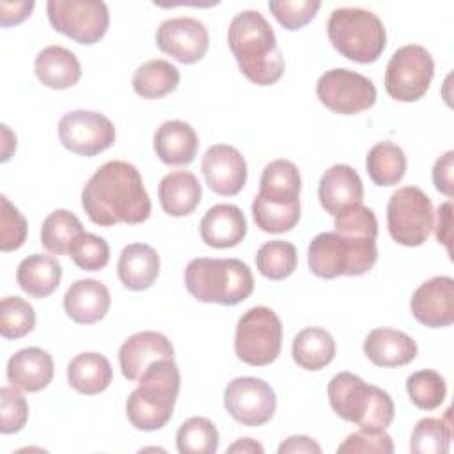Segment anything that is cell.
Wrapping results in <instances>:
<instances>
[{"mask_svg": "<svg viewBox=\"0 0 454 454\" xmlns=\"http://www.w3.org/2000/svg\"><path fill=\"white\" fill-rule=\"evenodd\" d=\"M365 170L374 184L394 186L406 174L404 151L388 140L378 142L367 153Z\"/></svg>", "mask_w": 454, "mask_h": 454, "instance_id": "d6a6232c", "label": "cell"}, {"mask_svg": "<svg viewBox=\"0 0 454 454\" xmlns=\"http://www.w3.org/2000/svg\"><path fill=\"white\" fill-rule=\"evenodd\" d=\"M417 342L394 328H374L364 340L365 356L378 367H401L417 356Z\"/></svg>", "mask_w": 454, "mask_h": 454, "instance_id": "603a6c76", "label": "cell"}, {"mask_svg": "<svg viewBox=\"0 0 454 454\" xmlns=\"http://www.w3.org/2000/svg\"><path fill=\"white\" fill-rule=\"evenodd\" d=\"M413 317L429 328L449 326L454 321V280L440 275L422 282L410 301Z\"/></svg>", "mask_w": 454, "mask_h": 454, "instance_id": "e0dca14e", "label": "cell"}, {"mask_svg": "<svg viewBox=\"0 0 454 454\" xmlns=\"http://www.w3.org/2000/svg\"><path fill=\"white\" fill-rule=\"evenodd\" d=\"M339 454H356V452H376V454H392L394 442L388 433L383 431H367L358 429L346 436V440L337 447Z\"/></svg>", "mask_w": 454, "mask_h": 454, "instance_id": "bcb514c9", "label": "cell"}, {"mask_svg": "<svg viewBox=\"0 0 454 454\" xmlns=\"http://www.w3.org/2000/svg\"><path fill=\"white\" fill-rule=\"evenodd\" d=\"M62 266L53 255L32 254L16 270V280L23 293L32 298L50 296L60 284Z\"/></svg>", "mask_w": 454, "mask_h": 454, "instance_id": "83f0119b", "label": "cell"}, {"mask_svg": "<svg viewBox=\"0 0 454 454\" xmlns=\"http://www.w3.org/2000/svg\"><path fill=\"white\" fill-rule=\"evenodd\" d=\"M160 273V255L147 243L126 245L117 261L121 284L131 291L149 289Z\"/></svg>", "mask_w": 454, "mask_h": 454, "instance_id": "484cf974", "label": "cell"}, {"mask_svg": "<svg viewBox=\"0 0 454 454\" xmlns=\"http://www.w3.org/2000/svg\"><path fill=\"white\" fill-rule=\"evenodd\" d=\"M34 71L37 80L53 90L69 89L82 78L80 60L71 50L60 44L43 48L35 57Z\"/></svg>", "mask_w": 454, "mask_h": 454, "instance_id": "d4e9b609", "label": "cell"}, {"mask_svg": "<svg viewBox=\"0 0 454 454\" xmlns=\"http://www.w3.org/2000/svg\"><path fill=\"white\" fill-rule=\"evenodd\" d=\"M160 358H174L170 340L160 332H138L128 337L119 349L121 372L129 381H138L144 371Z\"/></svg>", "mask_w": 454, "mask_h": 454, "instance_id": "ac0fdd59", "label": "cell"}, {"mask_svg": "<svg viewBox=\"0 0 454 454\" xmlns=\"http://www.w3.org/2000/svg\"><path fill=\"white\" fill-rule=\"evenodd\" d=\"M82 232V222L74 213L67 209H55L43 222L41 245L55 255H64Z\"/></svg>", "mask_w": 454, "mask_h": 454, "instance_id": "836d02e7", "label": "cell"}, {"mask_svg": "<svg viewBox=\"0 0 454 454\" xmlns=\"http://www.w3.org/2000/svg\"><path fill=\"white\" fill-rule=\"evenodd\" d=\"M112 365L106 356L87 351L76 355L67 364V383L83 395L105 392L112 383Z\"/></svg>", "mask_w": 454, "mask_h": 454, "instance_id": "f1b7e54d", "label": "cell"}, {"mask_svg": "<svg viewBox=\"0 0 454 454\" xmlns=\"http://www.w3.org/2000/svg\"><path fill=\"white\" fill-rule=\"evenodd\" d=\"M179 69L163 59L144 62L133 73V90L144 99H160L179 85Z\"/></svg>", "mask_w": 454, "mask_h": 454, "instance_id": "1f68e13d", "label": "cell"}, {"mask_svg": "<svg viewBox=\"0 0 454 454\" xmlns=\"http://www.w3.org/2000/svg\"><path fill=\"white\" fill-rule=\"evenodd\" d=\"M326 34L332 46L342 57L358 64L376 62L387 46L383 21L372 11L362 7H339L332 11Z\"/></svg>", "mask_w": 454, "mask_h": 454, "instance_id": "8992f818", "label": "cell"}, {"mask_svg": "<svg viewBox=\"0 0 454 454\" xmlns=\"http://www.w3.org/2000/svg\"><path fill=\"white\" fill-rule=\"evenodd\" d=\"M293 360L305 371H319L335 356V340L330 332L319 326H309L296 333L291 348Z\"/></svg>", "mask_w": 454, "mask_h": 454, "instance_id": "4dcf8cb0", "label": "cell"}, {"mask_svg": "<svg viewBox=\"0 0 454 454\" xmlns=\"http://www.w3.org/2000/svg\"><path fill=\"white\" fill-rule=\"evenodd\" d=\"M328 403L337 417L360 429L383 431L394 420V401L380 387L367 385L353 372H337L328 383Z\"/></svg>", "mask_w": 454, "mask_h": 454, "instance_id": "5b68a950", "label": "cell"}, {"mask_svg": "<svg viewBox=\"0 0 454 454\" xmlns=\"http://www.w3.org/2000/svg\"><path fill=\"white\" fill-rule=\"evenodd\" d=\"M321 454V447L310 436L296 434L289 436L278 445V454Z\"/></svg>", "mask_w": 454, "mask_h": 454, "instance_id": "681fc988", "label": "cell"}, {"mask_svg": "<svg viewBox=\"0 0 454 454\" xmlns=\"http://www.w3.org/2000/svg\"><path fill=\"white\" fill-rule=\"evenodd\" d=\"M181 388V372L174 358L153 362L126 399V415L135 429L156 431L172 419Z\"/></svg>", "mask_w": 454, "mask_h": 454, "instance_id": "3957f363", "label": "cell"}, {"mask_svg": "<svg viewBox=\"0 0 454 454\" xmlns=\"http://www.w3.org/2000/svg\"><path fill=\"white\" fill-rule=\"evenodd\" d=\"M67 255L80 270L99 271L110 261V247L101 236L83 231L71 243Z\"/></svg>", "mask_w": 454, "mask_h": 454, "instance_id": "60d3db41", "label": "cell"}, {"mask_svg": "<svg viewBox=\"0 0 454 454\" xmlns=\"http://www.w3.org/2000/svg\"><path fill=\"white\" fill-rule=\"evenodd\" d=\"M376 261V239L342 236L335 231L317 234L307 250L309 270L319 278L360 277L372 270Z\"/></svg>", "mask_w": 454, "mask_h": 454, "instance_id": "52a82bcc", "label": "cell"}, {"mask_svg": "<svg viewBox=\"0 0 454 454\" xmlns=\"http://www.w3.org/2000/svg\"><path fill=\"white\" fill-rule=\"evenodd\" d=\"M223 406L236 422L248 427H259L273 417L277 397L264 380L241 376L227 383L223 390Z\"/></svg>", "mask_w": 454, "mask_h": 454, "instance_id": "4fadbf2b", "label": "cell"}, {"mask_svg": "<svg viewBox=\"0 0 454 454\" xmlns=\"http://www.w3.org/2000/svg\"><path fill=\"white\" fill-rule=\"evenodd\" d=\"M227 452H231V454H234V452H238V454H262L264 452V449H262V445L261 443H257L255 440H252V438H239V440H236L229 449H227Z\"/></svg>", "mask_w": 454, "mask_h": 454, "instance_id": "816d5d0a", "label": "cell"}, {"mask_svg": "<svg viewBox=\"0 0 454 454\" xmlns=\"http://www.w3.org/2000/svg\"><path fill=\"white\" fill-rule=\"evenodd\" d=\"M32 0H21V2H0V25L2 27H11L18 25L23 20H27L34 9Z\"/></svg>", "mask_w": 454, "mask_h": 454, "instance_id": "c3c4849f", "label": "cell"}, {"mask_svg": "<svg viewBox=\"0 0 454 454\" xmlns=\"http://www.w3.org/2000/svg\"><path fill=\"white\" fill-rule=\"evenodd\" d=\"M229 48L239 71L255 85L277 83L286 69L275 32L259 11L238 12L227 28Z\"/></svg>", "mask_w": 454, "mask_h": 454, "instance_id": "7a4b0ae2", "label": "cell"}, {"mask_svg": "<svg viewBox=\"0 0 454 454\" xmlns=\"http://www.w3.org/2000/svg\"><path fill=\"white\" fill-rule=\"evenodd\" d=\"M82 207L101 227L142 223L151 216V199L138 168L122 160L103 163L82 190Z\"/></svg>", "mask_w": 454, "mask_h": 454, "instance_id": "6da1fadb", "label": "cell"}, {"mask_svg": "<svg viewBox=\"0 0 454 454\" xmlns=\"http://www.w3.org/2000/svg\"><path fill=\"white\" fill-rule=\"evenodd\" d=\"M110 291L96 278L73 282L64 294V310L78 325L101 321L110 310Z\"/></svg>", "mask_w": 454, "mask_h": 454, "instance_id": "ffe728a7", "label": "cell"}, {"mask_svg": "<svg viewBox=\"0 0 454 454\" xmlns=\"http://www.w3.org/2000/svg\"><path fill=\"white\" fill-rule=\"evenodd\" d=\"M387 227L399 245H424L433 229V204L426 192L417 186L395 190L387 204Z\"/></svg>", "mask_w": 454, "mask_h": 454, "instance_id": "9c48e42d", "label": "cell"}, {"mask_svg": "<svg viewBox=\"0 0 454 454\" xmlns=\"http://www.w3.org/2000/svg\"><path fill=\"white\" fill-rule=\"evenodd\" d=\"M153 147L165 165H190L197 156L199 137L184 121H165L154 131Z\"/></svg>", "mask_w": 454, "mask_h": 454, "instance_id": "cb8c5ba5", "label": "cell"}, {"mask_svg": "<svg viewBox=\"0 0 454 454\" xmlns=\"http://www.w3.org/2000/svg\"><path fill=\"white\" fill-rule=\"evenodd\" d=\"M51 27L78 44H96L108 30L110 14L99 0H48Z\"/></svg>", "mask_w": 454, "mask_h": 454, "instance_id": "8fae6325", "label": "cell"}, {"mask_svg": "<svg viewBox=\"0 0 454 454\" xmlns=\"http://www.w3.org/2000/svg\"><path fill=\"white\" fill-rule=\"evenodd\" d=\"M252 216L255 225L262 232H270V234L287 232L294 229L296 223L300 222V202L282 204V202H271L255 195L252 202Z\"/></svg>", "mask_w": 454, "mask_h": 454, "instance_id": "8d00e7d4", "label": "cell"}, {"mask_svg": "<svg viewBox=\"0 0 454 454\" xmlns=\"http://www.w3.org/2000/svg\"><path fill=\"white\" fill-rule=\"evenodd\" d=\"M247 236V218L234 204H215L200 220V238L213 248H232Z\"/></svg>", "mask_w": 454, "mask_h": 454, "instance_id": "7402d4cb", "label": "cell"}, {"mask_svg": "<svg viewBox=\"0 0 454 454\" xmlns=\"http://www.w3.org/2000/svg\"><path fill=\"white\" fill-rule=\"evenodd\" d=\"M268 7L286 30H300L314 20L321 9L319 0H270Z\"/></svg>", "mask_w": 454, "mask_h": 454, "instance_id": "7bdbcfd3", "label": "cell"}, {"mask_svg": "<svg viewBox=\"0 0 454 454\" xmlns=\"http://www.w3.org/2000/svg\"><path fill=\"white\" fill-rule=\"evenodd\" d=\"M188 293L202 303L238 305L254 291V277L248 264L239 259H192L184 268Z\"/></svg>", "mask_w": 454, "mask_h": 454, "instance_id": "277c9868", "label": "cell"}, {"mask_svg": "<svg viewBox=\"0 0 454 454\" xmlns=\"http://www.w3.org/2000/svg\"><path fill=\"white\" fill-rule=\"evenodd\" d=\"M35 326L34 307L20 296H5L0 303V333L4 339H21Z\"/></svg>", "mask_w": 454, "mask_h": 454, "instance_id": "ab89813d", "label": "cell"}, {"mask_svg": "<svg viewBox=\"0 0 454 454\" xmlns=\"http://www.w3.org/2000/svg\"><path fill=\"white\" fill-rule=\"evenodd\" d=\"M406 390L410 401L426 411L436 410L447 395V385L440 372L433 369H422L408 376Z\"/></svg>", "mask_w": 454, "mask_h": 454, "instance_id": "f35d334b", "label": "cell"}, {"mask_svg": "<svg viewBox=\"0 0 454 454\" xmlns=\"http://www.w3.org/2000/svg\"><path fill=\"white\" fill-rule=\"evenodd\" d=\"M321 105L340 115H355L376 103L374 83L351 69L335 67L323 73L316 83Z\"/></svg>", "mask_w": 454, "mask_h": 454, "instance_id": "7c38bea8", "label": "cell"}, {"mask_svg": "<svg viewBox=\"0 0 454 454\" xmlns=\"http://www.w3.org/2000/svg\"><path fill=\"white\" fill-rule=\"evenodd\" d=\"M158 48L181 64L199 62L209 48L206 25L190 16L165 20L156 30Z\"/></svg>", "mask_w": 454, "mask_h": 454, "instance_id": "9a60e30c", "label": "cell"}, {"mask_svg": "<svg viewBox=\"0 0 454 454\" xmlns=\"http://www.w3.org/2000/svg\"><path fill=\"white\" fill-rule=\"evenodd\" d=\"M27 220L5 195H0V248L12 252L23 247L27 239Z\"/></svg>", "mask_w": 454, "mask_h": 454, "instance_id": "f6af8a7d", "label": "cell"}, {"mask_svg": "<svg viewBox=\"0 0 454 454\" xmlns=\"http://www.w3.org/2000/svg\"><path fill=\"white\" fill-rule=\"evenodd\" d=\"M450 408L443 419H420L410 438V450L413 454H447L450 447Z\"/></svg>", "mask_w": 454, "mask_h": 454, "instance_id": "e575fe53", "label": "cell"}, {"mask_svg": "<svg viewBox=\"0 0 454 454\" xmlns=\"http://www.w3.org/2000/svg\"><path fill=\"white\" fill-rule=\"evenodd\" d=\"M53 358L41 348H23L7 362V381L23 392H39L53 380Z\"/></svg>", "mask_w": 454, "mask_h": 454, "instance_id": "44dd1931", "label": "cell"}, {"mask_svg": "<svg viewBox=\"0 0 454 454\" xmlns=\"http://www.w3.org/2000/svg\"><path fill=\"white\" fill-rule=\"evenodd\" d=\"M317 197L323 209L335 216L344 207L353 204H362L364 184L356 170L349 165L337 163L332 165L319 181Z\"/></svg>", "mask_w": 454, "mask_h": 454, "instance_id": "d6986e66", "label": "cell"}, {"mask_svg": "<svg viewBox=\"0 0 454 454\" xmlns=\"http://www.w3.org/2000/svg\"><path fill=\"white\" fill-rule=\"evenodd\" d=\"M434 74L431 53L420 44L397 48L385 69V89L401 103H413L426 96Z\"/></svg>", "mask_w": 454, "mask_h": 454, "instance_id": "30bf717a", "label": "cell"}, {"mask_svg": "<svg viewBox=\"0 0 454 454\" xmlns=\"http://www.w3.org/2000/svg\"><path fill=\"white\" fill-rule=\"evenodd\" d=\"M450 225H452V204L450 200H447L438 206L436 227H434L436 239L447 248V252H450Z\"/></svg>", "mask_w": 454, "mask_h": 454, "instance_id": "f907efd6", "label": "cell"}, {"mask_svg": "<svg viewBox=\"0 0 454 454\" xmlns=\"http://www.w3.org/2000/svg\"><path fill=\"white\" fill-rule=\"evenodd\" d=\"M200 197L202 186L195 174L188 170L168 172L158 184L160 206L170 216H186L193 213Z\"/></svg>", "mask_w": 454, "mask_h": 454, "instance_id": "4316f807", "label": "cell"}, {"mask_svg": "<svg viewBox=\"0 0 454 454\" xmlns=\"http://www.w3.org/2000/svg\"><path fill=\"white\" fill-rule=\"evenodd\" d=\"M255 266L262 277L270 280H284L293 275L298 266L296 248L284 239L266 241L255 254Z\"/></svg>", "mask_w": 454, "mask_h": 454, "instance_id": "d590c367", "label": "cell"}, {"mask_svg": "<svg viewBox=\"0 0 454 454\" xmlns=\"http://www.w3.org/2000/svg\"><path fill=\"white\" fill-rule=\"evenodd\" d=\"M200 168L206 184L223 197L239 193L247 183V161L241 153L229 144L211 145L202 156Z\"/></svg>", "mask_w": 454, "mask_h": 454, "instance_id": "2e32d148", "label": "cell"}, {"mask_svg": "<svg viewBox=\"0 0 454 454\" xmlns=\"http://www.w3.org/2000/svg\"><path fill=\"white\" fill-rule=\"evenodd\" d=\"M62 145L80 156H96L115 142L114 122L99 112L73 110L59 121Z\"/></svg>", "mask_w": 454, "mask_h": 454, "instance_id": "5bb4252c", "label": "cell"}, {"mask_svg": "<svg viewBox=\"0 0 454 454\" xmlns=\"http://www.w3.org/2000/svg\"><path fill=\"white\" fill-rule=\"evenodd\" d=\"M452 168H454V151H447L433 165L434 188L449 199L454 193V181H452V172L454 170Z\"/></svg>", "mask_w": 454, "mask_h": 454, "instance_id": "7dc6e473", "label": "cell"}, {"mask_svg": "<svg viewBox=\"0 0 454 454\" xmlns=\"http://www.w3.org/2000/svg\"><path fill=\"white\" fill-rule=\"evenodd\" d=\"M301 177L298 167L289 160H273L270 161L259 181L257 195L271 202H300Z\"/></svg>", "mask_w": 454, "mask_h": 454, "instance_id": "f546056e", "label": "cell"}, {"mask_svg": "<svg viewBox=\"0 0 454 454\" xmlns=\"http://www.w3.org/2000/svg\"><path fill=\"white\" fill-rule=\"evenodd\" d=\"M218 429L206 417L184 420L176 433L179 454H215L218 449Z\"/></svg>", "mask_w": 454, "mask_h": 454, "instance_id": "74e56055", "label": "cell"}, {"mask_svg": "<svg viewBox=\"0 0 454 454\" xmlns=\"http://www.w3.org/2000/svg\"><path fill=\"white\" fill-rule=\"evenodd\" d=\"M335 232L351 238H372L378 236V220L371 207L364 204H353L335 215Z\"/></svg>", "mask_w": 454, "mask_h": 454, "instance_id": "b9f144b4", "label": "cell"}, {"mask_svg": "<svg viewBox=\"0 0 454 454\" xmlns=\"http://www.w3.org/2000/svg\"><path fill=\"white\" fill-rule=\"evenodd\" d=\"M28 420V403L20 388L9 385L0 390V431L12 434L25 427Z\"/></svg>", "mask_w": 454, "mask_h": 454, "instance_id": "ee69618b", "label": "cell"}, {"mask_svg": "<svg viewBox=\"0 0 454 454\" xmlns=\"http://www.w3.org/2000/svg\"><path fill=\"white\" fill-rule=\"evenodd\" d=\"M282 349V323L268 307H252L238 321L236 356L247 365L262 367L277 360Z\"/></svg>", "mask_w": 454, "mask_h": 454, "instance_id": "ba28073f", "label": "cell"}]
</instances>
